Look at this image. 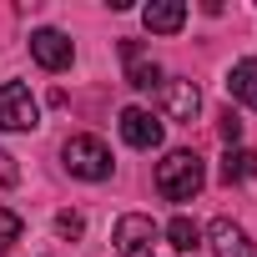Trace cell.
<instances>
[{
    "mask_svg": "<svg viewBox=\"0 0 257 257\" xmlns=\"http://www.w3.org/2000/svg\"><path fill=\"white\" fill-rule=\"evenodd\" d=\"M142 26L152 36H177L187 26V6H182V0H152V6L142 11Z\"/></svg>",
    "mask_w": 257,
    "mask_h": 257,
    "instance_id": "9",
    "label": "cell"
},
{
    "mask_svg": "<svg viewBox=\"0 0 257 257\" xmlns=\"http://www.w3.org/2000/svg\"><path fill=\"white\" fill-rule=\"evenodd\" d=\"M126 81H132L137 91H152V86H162V66L142 61V56H126Z\"/></svg>",
    "mask_w": 257,
    "mask_h": 257,
    "instance_id": "13",
    "label": "cell"
},
{
    "mask_svg": "<svg viewBox=\"0 0 257 257\" xmlns=\"http://www.w3.org/2000/svg\"><path fill=\"white\" fill-rule=\"evenodd\" d=\"M31 56H36V66H41V71H66V66H71V56H76V46H71V36H66V31L41 26V31H31Z\"/></svg>",
    "mask_w": 257,
    "mask_h": 257,
    "instance_id": "5",
    "label": "cell"
},
{
    "mask_svg": "<svg viewBox=\"0 0 257 257\" xmlns=\"http://www.w3.org/2000/svg\"><path fill=\"white\" fill-rule=\"evenodd\" d=\"M41 126V101L31 96L26 81H6L0 86V132H31Z\"/></svg>",
    "mask_w": 257,
    "mask_h": 257,
    "instance_id": "3",
    "label": "cell"
},
{
    "mask_svg": "<svg viewBox=\"0 0 257 257\" xmlns=\"http://www.w3.org/2000/svg\"><path fill=\"white\" fill-rule=\"evenodd\" d=\"M217 132H222V142H227V147H237V142H242V116H237L232 106L217 116Z\"/></svg>",
    "mask_w": 257,
    "mask_h": 257,
    "instance_id": "15",
    "label": "cell"
},
{
    "mask_svg": "<svg viewBox=\"0 0 257 257\" xmlns=\"http://www.w3.org/2000/svg\"><path fill=\"white\" fill-rule=\"evenodd\" d=\"M21 182V167H16V157L11 152H0V192H6V187H16Z\"/></svg>",
    "mask_w": 257,
    "mask_h": 257,
    "instance_id": "17",
    "label": "cell"
},
{
    "mask_svg": "<svg viewBox=\"0 0 257 257\" xmlns=\"http://www.w3.org/2000/svg\"><path fill=\"white\" fill-rule=\"evenodd\" d=\"M16 242H21V217L11 207H0V252H11Z\"/></svg>",
    "mask_w": 257,
    "mask_h": 257,
    "instance_id": "14",
    "label": "cell"
},
{
    "mask_svg": "<svg viewBox=\"0 0 257 257\" xmlns=\"http://www.w3.org/2000/svg\"><path fill=\"white\" fill-rule=\"evenodd\" d=\"M162 237H167V247H172V252H197V247H202V227H197L192 217H172Z\"/></svg>",
    "mask_w": 257,
    "mask_h": 257,
    "instance_id": "12",
    "label": "cell"
},
{
    "mask_svg": "<svg viewBox=\"0 0 257 257\" xmlns=\"http://www.w3.org/2000/svg\"><path fill=\"white\" fill-rule=\"evenodd\" d=\"M56 232H61V237H81V232H86V217H81V212H61V217H56Z\"/></svg>",
    "mask_w": 257,
    "mask_h": 257,
    "instance_id": "16",
    "label": "cell"
},
{
    "mask_svg": "<svg viewBox=\"0 0 257 257\" xmlns=\"http://www.w3.org/2000/svg\"><path fill=\"white\" fill-rule=\"evenodd\" d=\"M162 106H167L172 121H192L202 111V91L192 81H162Z\"/></svg>",
    "mask_w": 257,
    "mask_h": 257,
    "instance_id": "8",
    "label": "cell"
},
{
    "mask_svg": "<svg viewBox=\"0 0 257 257\" xmlns=\"http://www.w3.org/2000/svg\"><path fill=\"white\" fill-rule=\"evenodd\" d=\"M257 172V157L247 152V147H227V157H222V167H217V177L232 187V182H247Z\"/></svg>",
    "mask_w": 257,
    "mask_h": 257,
    "instance_id": "11",
    "label": "cell"
},
{
    "mask_svg": "<svg viewBox=\"0 0 257 257\" xmlns=\"http://www.w3.org/2000/svg\"><path fill=\"white\" fill-rule=\"evenodd\" d=\"M121 142L137 147V152L162 147V121H157L152 111H142V106H126V111H121Z\"/></svg>",
    "mask_w": 257,
    "mask_h": 257,
    "instance_id": "6",
    "label": "cell"
},
{
    "mask_svg": "<svg viewBox=\"0 0 257 257\" xmlns=\"http://www.w3.org/2000/svg\"><path fill=\"white\" fill-rule=\"evenodd\" d=\"M157 237H162V227L152 217H142V212L116 217V232H111V242H116L121 257H157Z\"/></svg>",
    "mask_w": 257,
    "mask_h": 257,
    "instance_id": "4",
    "label": "cell"
},
{
    "mask_svg": "<svg viewBox=\"0 0 257 257\" xmlns=\"http://www.w3.org/2000/svg\"><path fill=\"white\" fill-rule=\"evenodd\" d=\"M202 182H207V172H202V157L197 152H167L157 162V192L167 202H192L202 192Z\"/></svg>",
    "mask_w": 257,
    "mask_h": 257,
    "instance_id": "1",
    "label": "cell"
},
{
    "mask_svg": "<svg viewBox=\"0 0 257 257\" xmlns=\"http://www.w3.org/2000/svg\"><path fill=\"white\" fill-rule=\"evenodd\" d=\"M61 162H66V172L71 177H81V182H106L111 177V147L101 142V137H66V147H61Z\"/></svg>",
    "mask_w": 257,
    "mask_h": 257,
    "instance_id": "2",
    "label": "cell"
},
{
    "mask_svg": "<svg viewBox=\"0 0 257 257\" xmlns=\"http://www.w3.org/2000/svg\"><path fill=\"white\" fill-rule=\"evenodd\" d=\"M227 91H232V101H242L247 111H257V56H247V61H237L227 71Z\"/></svg>",
    "mask_w": 257,
    "mask_h": 257,
    "instance_id": "10",
    "label": "cell"
},
{
    "mask_svg": "<svg viewBox=\"0 0 257 257\" xmlns=\"http://www.w3.org/2000/svg\"><path fill=\"white\" fill-rule=\"evenodd\" d=\"M207 242H212V257H252V242H247L242 222H232V217H217L207 227Z\"/></svg>",
    "mask_w": 257,
    "mask_h": 257,
    "instance_id": "7",
    "label": "cell"
}]
</instances>
